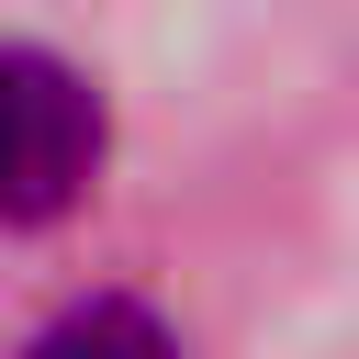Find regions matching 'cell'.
<instances>
[{
    "label": "cell",
    "mask_w": 359,
    "mask_h": 359,
    "mask_svg": "<svg viewBox=\"0 0 359 359\" xmlns=\"http://www.w3.org/2000/svg\"><path fill=\"white\" fill-rule=\"evenodd\" d=\"M101 90L90 67H67L56 45H0V224H56L90 202L101 180Z\"/></svg>",
    "instance_id": "6da1fadb"
},
{
    "label": "cell",
    "mask_w": 359,
    "mask_h": 359,
    "mask_svg": "<svg viewBox=\"0 0 359 359\" xmlns=\"http://www.w3.org/2000/svg\"><path fill=\"white\" fill-rule=\"evenodd\" d=\"M22 359H180V337H168L157 303H135V292H90V303L45 314V325L22 337Z\"/></svg>",
    "instance_id": "7a4b0ae2"
}]
</instances>
